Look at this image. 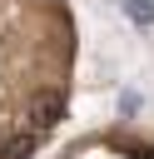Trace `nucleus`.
<instances>
[{
  "label": "nucleus",
  "instance_id": "nucleus-1",
  "mask_svg": "<svg viewBox=\"0 0 154 159\" xmlns=\"http://www.w3.org/2000/svg\"><path fill=\"white\" fill-rule=\"evenodd\" d=\"M65 119V89H35L30 94V129H55Z\"/></svg>",
  "mask_w": 154,
  "mask_h": 159
},
{
  "label": "nucleus",
  "instance_id": "nucleus-2",
  "mask_svg": "<svg viewBox=\"0 0 154 159\" xmlns=\"http://www.w3.org/2000/svg\"><path fill=\"white\" fill-rule=\"evenodd\" d=\"M35 144H40V129H15L0 139V159H30Z\"/></svg>",
  "mask_w": 154,
  "mask_h": 159
},
{
  "label": "nucleus",
  "instance_id": "nucleus-3",
  "mask_svg": "<svg viewBox=\"0 0 154 159\" xmlns=\"http://www.w3.org/2000/svg\"><path fill=\"white\" fill-rule=\"evenodd\" d=\"M124 10H129L139 25H154V5H149V0H124Z\"/></svg>",
  "mask_w": 154,
  "mask_h": 159
},
{
  "label": "nucleus",
  "instance_id": "nucleus-4",
  "mask_svg": "<svg viewBox=\"0 0 154 159\" xmlns=\"http://www.w3.org/2000/svg\"><path fill=\"white\" fill-rule=\"evenodd\" d=\"M134 154H139V159H154V149H134Z\"/></svg>",
  "mask_w": 154,
  "mask_h": 159
}]
</instances>
